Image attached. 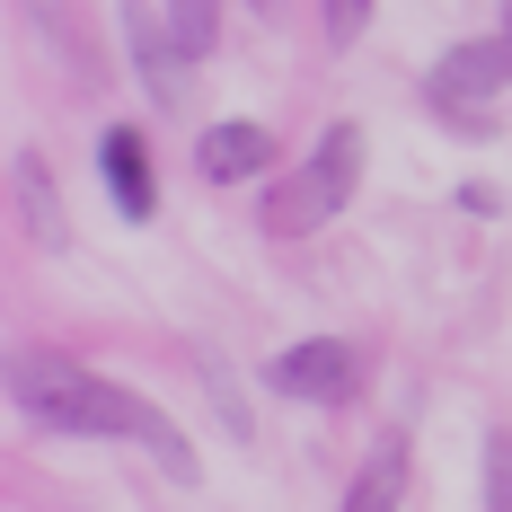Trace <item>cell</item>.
Masks as SVG:
<instances>
[{"instance_id": "6da1fadb", "label": "cell", "mask_w": 512, "mask_h": 512, "mask_svg": "<svg viewBox=\"0 0 512 512\" xmlns=\"http://www.w3.org/2000/svg\"><path fill=\"white\" fill-rule=\"evenodd\" d=\"M9 398H18L27 424H53V433H133L168 477L195 486V451L177 442V424H168L151 398H133V389H115L98 371H80L71 354H18L9 362Z\"/></svg>"}, {"instance_id": "7a4b0ae2", "label": "cell", "mask_w": 512, "mask_h": 512, "mask_svg": "<svg viewBox=\"0 0 512 512\" xmlns=\"http://www.w3.org/2000/svg\"><path fill=\"white\" fill-rule=\"evenodd\" d=\"M362 177V124H327L318 133V151L292 168V177H274L265 186V239H309V230H327L336 212H345V195H354Z\"/></svg>"}, {"instance_id": "3957f363", "label": "cell", "mask_w": 512, "mask_h": 512, "mask_svg": "<svg viewBox=\"0 0 512 512\" xmlns=\"http://www.w3.org/2000/svg\"><path fill=\"white\" fill-rule=\"evenodd\" d=\"M504 89H512V36H468V45H451L433 71H424L433 115L460 124V133L495 124V98H504Z\"/></svg>"}, {"instance_id": "277c9868", "label": "cell", "mask_w": 512, "mask_h": 512, "mask_svg": "<svg viewBox=\"0 0 512 512\" xmlns=\"http://www.w3.org/2000/svg\"><path fill=\"white\" fill-rule=\"evenodd\" d=\"M354 380H362V362H354L345 336H309V345L265 362V389H274V398H301V407H345Z\"/></svg>"}, {"instance_id": "5b68a950", "label": "cell", "mask_w": 512, "mask_h": 512, "mask_svg": "<svg viewBox=\"0 0 512 512\" xmlns=\"http://www.w3.org/2000/svg\"><path fill=\"white\" fill-rule=\"evenodd\" d=\"M115 27H124V53H133V71H142L151 106H159V115H177V106H186V45L168 36V18H151L142 0H124Z\"/></svg>"}, {"instance_id": "8992f818", "label": "cell", "mask_w": 512, "mask_h": 512, "mask_svg": "<svg viewBox=\"0 0 512 512\" xmlns=\"http://www.w3.org/2000/svg\"><path fill=\"white\" fill-rule=\"evenodd\" d=\"M265 168H274V133H265L256 115H221V124L195 133V177H204V186H248Z\"/></svg>"}, {"instance_id": "52a82bcc", "label": "cell", "mask_w": 512, "mask_h": 512, "mask_svg": "<svg viewBox=\"0 0 512 512\" xmlns=\"http://www.w3.org/2000/svg\"><path fill=\"white\" fill-rule=\"evenodd\" d=\"M98 177H106V195L124 204V221H151L159 212V168H151V133L142 124H106L98 133Z\"/></svg>"}, {"instance_id": "ba28073f", "label": "cell", "mask_w": 512, "mask_h": 512, "mask_svg": "<svg viewBox=\"0 0 512 512\" xmlns=\"http://www.w3.org/2000/svg\"><path fill=\"white\" fill-rule=\"evenodd\" d=\"M398 504H407V433H389V442L362 460V477L345 486L336 512H398Z\"/></svg>"}, {"instance_id": "9c48e42d", "label": "cell", "mask_w": 512, "mask_h": 512, "mask_svg": "<svg viewBox=\"0 0 512 512\" xmlns=\"http://www.w3.org/2000/svg\"><path fill=\"white\" fill-rule=\"evenodd\" d=\"M18 212H27V239H62V195L45 186V159H18Z\"/></svg>"}, {"instance_id": "30bf717a", "label": "cell", "mask_w": 512, "mask_h": 512, "mask_svg": "<svg viewBox=\"0 0 512 512\" xmlns=\"http://www.w3.org/2000/svg\"><path fill=\"white\" fill-rule=\"evenodd\" d=\"M168 36L186 45V62H204L221 36V0H168Z\"/></svg>"}, {"instance_id": "8fae6325", "label": "cell", "mask_w": 512, "mask_h": 512, "mask_svg": "<svg viewBox=\"0 0 512 512\" xmlns=\"http://www.w3.org/2000/svg\"><path fill=\"white\" fill-rule=\"evenodd\" d=\"M318 27H327V45H354L371 27V0H318Z\"/></svg>"}, {"instance_id": "7c38bea8", "label": "cell", "mask_w": 512, "mask_h": 512, "mask_svg": "<svg viewBox=\"0 0 512 512\" xmlns=\"http://www.w3.org/2000/svg\"><path fill=\"white\" fill-rule=\"evenodd\" d=\"M486 512H512V433L486 442Z\"/></svg>"}, {"instance_id": "4fadbf2b", "label": "cell", "mask_w": 512, "mask_h": 512, "mask_svg": "<svg viewBox=\"0 0 512 512\" xmlns=\"http://www.w3.org/2000/svg\"><path fill=\"white\" fill-rule=\"evenodd\" d=\"M248 9H265V18H274V0H248Z\"/></svg>"}, {"instance_id": "5bb4252c", "label": "cell", "mask_w": 512, "mask_h": 512, "mask_svg": "<svg viewBox=\"0 0 512 512\" xmlns=\"http://www.w3.org/2000/svg\"><path fill=\"white\" fill-rule=\"evenodd\" d=\"M504 36H512V0H504Z\"/></svg>"}]
</instances>
